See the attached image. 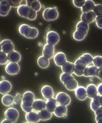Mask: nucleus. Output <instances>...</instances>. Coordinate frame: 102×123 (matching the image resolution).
Here are the masks:
<instances>
[{
	"label": "nucleus",
	"instance_id": "obj_1",
	"mask_svg": "<svg viewBox=\"0 0 102 123\" xmlns=\"http://www.w3.org/2000/svg\"><path fill=\"white\" fill-rule=\"evenodd\" d=\"M20 34L27 38H36L39 35V31L35 27H31L27 24L20 25L18 28Z\"/></svg>",
	"mask_w": 102,
	"mask_h": 123
},
{
	"label": "nucleus",
	"instance_id": "obj_2",
	"mask_svg": "<svg viewBox=\"0 0 102 123\" xmlns=\"http://www.w3.org/2000/svg\"><path fill=\"white\" fill-rule=\"evenodd\" d=\"M59 12L56 7L46 8L43 12V18L47 21L55 20L58 18Z\"/></svg>",
	"mask_w": 102,
	"mask_h": 123
},
{
	"label": "nucleus",
	"instance_id": "obj_3",
	"mask_svg": "<svg viewBox=\"0 0 102 123\" xmlns=\"http://www.w3.org/2000/svg\"><path fill=\"white\" fill-rule=\"evenodd\" d=\"M35 98V95L34 93L30 91L25 92L23 95L21 105L27 107H31Z\"/></svg>",
	"mask_w": 102,
	"mask_h": 123
},
{
	"label": "nucleus",
	"instance_id": "obj_4",
	"mask_svg": "<svg viewBox=\"0 0 102 123\" xmlns=\"http://www.w3.org/2000/svg\"><path fill=\"white\" fill-rule=\"evenodd\" d=\"M4 116L6 119L10 120L13 123H15L19 118V113L17 110L14 108H9L5 111Z\"/></svg>",
	"mask_w": 102,
	"mask_h": 123
},
{
	"label": "nucleus",
	"instance_id": "obj_5",
	"mask_svg": "<svg viewBox=\"0 0 102 123\" xmlns=\"http://www.w3.org/2000/svg\"><path fill=\"white\" fill-rule=\"evenodd\" d=\"M55 99L58 104L66 106L68 105L71 101L70 97L65 92H59L57 94Z\"/></svg>",
	"mask_w": 102,
	"mask_h": 123
},
{
	"label": "nucleus",
	"instance_id": "obj_6",
	"mask_svg": "<svg viewBox=\"0 0 102 123\" xmlns=\"http://www.w3.org/2000/svg\"><path fill=\"white\" fill-rule=\"evenodd\" d=\"M88 30L85 27L80 26L76 28V31L73 33V37L77 41H81L85 38Z\"/></svg>",
	"mask_w": 102,
	"mask_h": 123
},
{
	"label": "nucleus",
	"instance_id": "obj_7",
	"mask_svg": "<svg viewBox=\"0 0 102 123\" xmlns=\"http://www.w3.org/2000/svg\"><path fill=\"white\" fill-rule=\"evenodd\" d=\"M60 39L59 34L54 31H50L46 34V42L48 44L54 46L59 42Z\"/></svg>",
	"mask_w": 102,
	"mask_h": 123
},
{
	"label": "nucleus",
	"instance_id": "obj_8",
	"mask_svg": "<svg viewBox=\"0 0 102 123\" xmlns=\"http://www.w3.org/2000/svg\"><path fill=\"white\" fill-rule=\"evenodd\" d=\"M20 70V67L17 63H8L5 67V70L6 73L11 75H16Z\"/></svg>",
	"mask_w": 102,
	"mask_h": 123
},
{
	"label": "nucleus",
	"instance_id": "obj_9",
	"mask_svg": "<svg viewBox=\"0 0 102 123\" xmlns=\"http://www.w3.org/2000/svg\"><path fill=\"white\" fill-rule=\"evenodd\" d=\"M93 59V57H92L91 54L85 53L76 60V61L74 62V64H75L76 63H81L86 65V67L88 66L92 63Z\"/></svg>",
	"mask_w": 102,
	"mask_h": 123
},
{
	"label": "nucleus",
	"instance_id": "obj_10",
	"mask_svg": "<svg viewBox=\"0 0 102 123\" xmlns=\"http://www.w3.org/2000/svg\"><path fill=\"white\" fill-rule=\"evenodd\" d=\"M96 17L97 16L93 11L83 13L81 15V21L89 24L95 21Z\"/></svg>",
	"mask_w": 102,
	"mask_h": 123
},
{
	"label": "nucleus",
	"instance_id": "obj_11",
	"mask_svg": "<svg viewBox=\"0 0 102 123\" xmlns=\"http://www.w3.org/2000/svg\"><path fill=\"white\" fill-rule=\"evenodd\" d=\"M0 44L2 46V51L7 54L14 50V45L10 40H3L0 42Z\"/></svg>",
	"mask_w": 102,
	"mask_h": 123
},
{
	"label": "nucleus",
	"instance_id": "obj_12",
	"mask_svg": "<svg viewBox=\"0 0 102 123\" xmlns=\"http://www.w3.org/2000/svg\"><path fill=\"white\" fill-rule=\"evenodd\" d=\"M55 53V47L53 45L46 43L43 46V55L48 59L53 57Z\"/></svg>",
	"mask_w": 102,
	"mask_h": 123
},
{
	"label": "nucleus",
	"instance_id": "obj_13",
	"mask_svg": "<svg viewBox=\"0 0 102 123\" xmlns=\"http://www.w3.org/2000/svg\"><path fill=\"white\" fill-rule=\"evenodd\" d=\"M55 65L58 67H62L67 61L66 56L63 52H59L55 54L53 57Z\"/></svg>",
	"mask_w": 102,
	"mask_h": 123
},
{
	"label": "nucleus",
	"instance_id": "obj_14",
	"mask_svg": "<svg viewBox=\"0 0 102 123\" xmlns=\"http://www.w3.org/2000/svg\"><path fill=\"white\" fill-rule=\"evenodd\" d=\"M41 93L43 98L46 100L53 98L54 96L53 88L48 85H45L43 86L41 88Z\"/></svg>",
	"mask_w": 102,
	"mask_h": 123
},
{
	"label": "nucleus",
	"instance_id": "obj_15",
	"mask_svg": "<svg viewBox=\"0 0 102 123\" xmlns=\"http://www.w3.org/2000/svg\"><path fill=\"white\" fill-rule=\"evenodd\" d=\"M12 85L9 81L3 80L0 81V93L2 95L7 94L12 89Z\"/></svg>",
	"mask_w": 102,
	"mask_h": 123
},
{
	"label": "nucleus",
	"instance_id": "obj_16",
	"mask_svg": "<svg viewBox=\"0 0 102 123\" xmlns=\"http://www.w3.org/2000/svg\"><path fill=\"white\" fill-rule=\"evenodd\" d=\"M11 7L8 0H0V15L3 17L7 16Z\"/></svg>",
	"mask_w": 102,
	"mask_h": 123
},
{
	"label": "nucleus",
	"instance_id": "obj_17",
	"mask_svg": "<svg viewBox=\"0 0 102 123\" xmlns=\"http://www.w3.org/2000/svg\"><path fill=\"white\" fill-rule=\"evenodd\" d=\"M33 111L37 112L46 108V101L41 99H35L32 105Z\"/></svg>",
	"mask_w": 102,
	"mask_h": 123
},
{
	"label": "nucleus",
	"instance_id": "obj_18",
	"mask_svg": "<svg viewBox=\"0 0 102 123\" xmlns=\"http://www.w3.org/2000/svg\"><path fill=\"white\" fill-rule=\"evenodd\" d=\"M74 92L76 98L79 100L84 101L87 97L86 88L84 86H78Z\"/></svg>",
	"mask_w": 102,
	"mask_h": 123
},
{
	"label": "nucleus",
	"instance_id": "obj_19",
	"mask_svg": "<svg viewBox=\"0 0 102 123\" xmlns=\"http://www.w3.org/2000/svg\"><path fill=\"white\" fill-rule=\"evenodd\" d=\"M25 118L27 122L30 123H38L40 120L38 112L34 111L26 113Z\"/></svg>",
	"mask_w": 102,
	"mask_h": 123
},
{
	"label": "nucleus",
	"instance_id": "obj_20",
	"mask_svg": "<svg viewBox=\"0 0 102 123\" xmlns=\"http://www.w3.org/2000/svg\"><path fill=\"white\" fill-rule=\"evenodd\" d=\"M86 90L87 97L91 99H92L98 95L97 87L94 84H89L86 88Z\"/></svg>",
	"mask_w": 102,
	"mask_h": 123
},
{
	"label": "nucleus",
	"instance_id": "obj_21",
	"mask_svg": "<svg viewBox=\"0 0 102 123\" xmlns=\"http://www.w3.org/2000/svg\"><path fill=\"white\" fill-rule=\"evenodd\" d=\"M67 106L58 104L53 113L57 117L61 118L64 117L65 115H67Z\"/></svg>",
	"mask_w": 102,
	"mask_h": 123
},
{
	"label": "nucleus",
	"instance_id": "obj_22",
	"mask_svg": "<svg viewBox=\"0 0 102 123\" xmlns=\"http://www.w3.org/2000/svg\"><path fill=\"white\" fill-rule=\"evenodd\" d=\"M8 61L10 62H18L21 59V55L18 51L14 50L7 54Z\"/></svg>",
	"mask_w": 102,
	"mask_h": 123
},
{
	"label": "nucleus",
	"instance_id": "obj_23",
	"mask_svg": "<svg viewBox=\"0 0 102 123\" xmlns=\"http://www.w3.org/2000/svg\"><path fill=\"white\" fill-rule=\"evenodd\" d=\"M98 69L94 65H89L86 67L83 75L85 77H96Z\"/></svg>",
	"mask_w": 102,
	"mask_h": 123
},
{
	"label": "nucleus",
	"instance_id": "obj_24",
	"mask_svg": "<svg viewBox=\"0 0 102 123\" xmlns=\"http://www.w3.org/2000/svg\"><path fill=\"white\" fill-rule=\"evenodd\" d=\"M57 105L58 104L56 99L54 98H51L46 101L45 109L51 113H53Z\"/></svg>",
	"mask_w": 102,
	"mask_h": 123
},
{
	"label": "nucleus",
	"instance_id": "obj_25",
	"mask_svg": "<svg viewBox=\"0 0 102 123\" xmlns=\"http://www.w3.org/2000/svg\"><path fill=\"white\" fill-rule=\"evenodd\" d=\"M74 63L70 62L67 61L61 67V68L63 72L71 74L74 73Z\"/></svg>",
	"mask_w": 102,
	"mask_h": 123
},
{
	"label": "nucleus",
	"instance_id": "obj_26",
	"mask_svg": "<svg viewBox=\"0 0 102 123\" xmlns=\"http://www.w3.org/2000/svg\"><path fill=\"white\" fill-rule=\"evenodd\" d=\"M30 8L28 7L27 5L25 4L20 5L17 8V12L18 14L22 17L27 18L28 14L30 12Z\"/></svg>",
	"mask_w": 102,
	"mask_h": 123
},
{
	"label": "nucleus",
	"instance_id": "obj_27",
	"mask_svg": "<svg viewBox=\"0 0 102 123\" xmlns=\"http://www.w3.org/2000/svg\"><path fill=\"white\" fill-rule=\"evenodd\" d=\"M95 5V4L93 0H86L85 4L81 8V11L83 13L93 11Z\"/></svg>",
	"mask_w": 102,
	"mask_h": 123
},
{
	"label": "nucleus",
	"instance_id": "obj_28",
	"mask_svg": "<svg viewBox=\"0 0 102 123\" xmlns=\"http://www.w3.org/2000/svg\"><path fill=\"white\" fill-rule=\"evenodd\" d=\"M40 119L42 121H46L51 119L52 117V113L49 112L46 109H43L38 112Z\"/></svg>",
	"mask_w": 102,
	"mask_h": 123
},
{
	"label": "nucleus",
	"instance_id": "obj_29",
	"mask_svg": "<svg viewBox=\"0 0 102 123\" xmlns=\"http://www.w3.org/2000/svg\"><path fill=\"white\" fill-rule=\"evenodd\" d=\"M26 5H27L28 7L31 8V9L37 12L39 11L41 9V4L40 1L37 0L33 1L27 0L26 1Z\"/></svg>",
	"mask_w": 102,
	"mask_h": 123
},
{
	"label": "nucleus",
	"instance_id": "obj_30",
	"mask_svg": "<svg viewBox=\"0 0 102 123\" xmlns=\"http://www.w3.org/2000/svg\"><path fill=\"white\" fill-rule=\"evenodd\" d=\"M74 73L78 77H81L83 75L84 70L86 67V65L81 63H76L74 64Z\"/></svg>",
	"mask_w": 102,
	"mask_h": 123
},
{
	"label": "nucleus",
	"instance_id": "obj_31",
	"mask_svg": "<svg viewBox=\"0 0 102 123\" xmlns=\"http://www.w3.org/2000/svg\"><path fill=\"white\" fill-rule=\"evenodd\" d=\"M1 101L3 105L6 107H9L14 102V97L10 94H5L2 97Z\"/></svg>",
	"mask_w": 102,
	"mask_h": 123
},
{
	"label": "nucleus",
	"instance_id": "obj_32",
	"mask_svg": "<svg viewBox=\"0 0 102 123\" xmlns=\"http://www.w3.org/2000/svg\"><path fill=\"white\" fill-rule=\"evenodd\" d=\"M37 64L42 68H46L50 65V61L48 59L43 56H40L37 59Z\"/></svg>",
	"mask_w": 102,
	"mask_h": 123
},
{
	"label": "nucleus",
	"instance_id": "obj_33",
	"mask_svg": "<svg viewBox=\"0 0 102 123\" xmlns=\"http://www.w3.org/2000/svg\"><path fill=\"white\" fill-rule=\"evenodd\" d=\"M100 95H98L96 96L95 97L91 99V102L90 108L93 111H96L101 107L100 102H99V97Z\"/></svg>",
	"mask_w": 102,
	"mask_h": 123
},
{
	"label": "nucleus",
	"instance_id": "obj_34",
	"mask_svg": "<svg viewBox=\"0 0 102 123\" xmlns=\"http://www.w3.org/2000/svg\"><path fill=\"white\" fill-rule=\"evenodd\" d=\"M66 88L69 91H74L78 86V82L75 79L69 81L65 85Z\"/></svg>",
	"mask_w": 102,
	"mask_h": 123
},
{
	"label": "nucleus",
	"instance_id": "obj_35",
	"mask_svg": "<svg viewBox=\"0 0 102 123\" xmlns=\"http://www.w3.org/2000/svg\"><path fill=\"white\" fill-rule=\"evenodd\" d=\"M60 79L61 82L65 86L68 81L71 79H74V77L71 74L63 72L60 75Z\"/></svg>",
	"mask_w": 102,
	"mask_h": 123
},
{
	"label": "nucleus",
	"instance_id": "obj_36",
	"mask_svg": "<svg viewBox=\"0 0 102 123\" xmlns=\"http://www.w3.org/2000/svg\"><path fill=\"white\" fill-rule=\"evenodd\" d=\"M92 63L98 68H102V56L97 55L94 57Z\"/></svg>",
	"mask_w": 102,
	"mask_h": 123
},
{
	"label": "nucleus",
	"instance_id": "obj_37",
	"mask_svg": "<svg viewBox=\"0 0 102 123\" xmlns=\"http://www.w3.org/2000/svg\"><path fill=\"white\" fill-rule=\"evenodd\" d=\"M8 61L7 54L3 51L0 52V65H5Z\"/></svg>",
	"mask_w": 102,
	"mask_h": 123
},
{
	"label": "nucleus",
	"instance_id": "obj_38",
	"mask_svg": "<svg viewBox=\"0 0 102 123\" xmlns=\"http://www.w3.org/2000/svg\"><path fill=\"white\" fill-rule=\"evenodd\" d=\"M93 11L97 16L102 15V4H97L95 6Z\"/></svg>",
	"mask_w": 102,
	"mask_h": 123
},
{
	"label": "nucleus",
	"instance_id": "obj_39",
	"mask_svg": "<svg viewBox=\"0 0 102 123\" xmlns=\"http://www.w3.org/2000/svg\"><path fill=\"white\" fill-rule=\"evenodd\" d=\"M37 17V12L30 8V12L28 14L27 18L29 20H34Z\"/></svg>",
	"mask_w": 102,
	"mask_h": 123
},
{
	"label": "nucleus",
	"instance_id": "obj_40",
	"mask_svg": "<svg viewBox=\"0 0 102 123\" xmlns=\"http://www.w3.org/2000/svg\"><path fill=\"white\" fill-rule=\"evenodd\" d=\"M22 0H16V1H13V0H8L9 4H10L11 7H12L16 8L18 7L20 5V4Z\"/></svg>",
	"mask_w": 102,
	"mask_h": 123
},
{
	"label": "nucleus",
	"instance_id": "obj_41",
	"mask_svg": "<svg viewBox=\"0 0 102 123\" xmlns=\"http://www.w3.org/2000/svg\"><path fill=\"white\" fill-rule=\"evenodd\" d=\"M73 4L74 5L75 7L81 8L82 7V6L85 4V0H83L82 1H78V0H73Z\"/></svg>",
	"mask_w": 102,
	"mask_h": 123
},
{
	"label": "nucleus",
	"instance_id": "obj_42",
	"mask_svg": "<svg viewBox=\"0 0 102 123\" xmlns=\"http://www.w3.org/2000/svg\"><path fill=\"white\" fill-rule=\"evenodd\" d=\"M95 21L97 26L99 29H102V15L96 17Z\"/></svg>",
	"mask_w": 102,
	"mask_h": 123
},
{
	"label": "nucleus",
	"instance_id": "obj_43",
	"mask_svg": "<svg viewBox=\"0 0 102 123\" xmlns=\"http://www.w3.org/2000/svg\"><path fill=\"white\" fill-rule=\"evenodd\" d=\"M80 26H83V27H86L88 30L89 29V24L86 22H84L83 21H79L78 23H77L76 25V28L78 27H80Z\"/></svg>",
	"mask_w": 102,
	"mask_h": 123
},
{
	"label": "nucleus",
	"instance_id": "obj_44",
	"mask_svg": "<svg viewBox=\"0 0 102 123\" xmlns=\"http://www.w3.org/2000/svg\"><path fill=\"white\" fill-rule=\"evenodd\" d=\"M21 107L22 110L24 112L26 113L30 112V111H33V109H32V107H25L24 106L22 105H21Z\"/></svg>",
	"mask_w": 102,
	"mask_h": 123
},
{
	"label": "nucleus",
	"instance_id": "obj_45",
	"mask_svg": "<svg viewBox=\"0 0 102 123\" xmlns=\"http://www.w3.org/2000/svg\"><path fill=\"white\" fill-rule=\"evenodd\" d=\"M96 77H97L99 80L102 81V68H98Z\"/></svg>",
	"mask_w": 102,
	"mask_h": 123
},
{
	"label": "nucleus",
	"instance_id": "obj_46",
	"mask_svg": "<svg viewBox=\"0 0 102 123\" xmlns=\"http://www.w3.org/2000/svg\"><path fill=\"white\" fill-rule=\"evenodd\" d=\"M97 87V92H98V95L102 96V83H100L98 85Z\"/></svg>",
	"mask_w": 102,
	"mask_h": 123
},
{
	"label": "nucleus",
	"instance_id": "obj_47",
	"mask_svg": "<svg viewBox=\"0 0 102 123\" xmlns=\"http://www.w3.org/2000/svg\"><path fill=\"white\" fill-rule=\"evenodd\" d=\"M102 113V107H100L97 109L95 111H94V113L95 115H97L99 113Z\"/></svg>",
	"mask_w": 102,
	"mask_h": 123
},
{
	"label": "nucleus",
	"instance_id": "obj_48",
	"mask_svg": "<svg viewBox=\"0 0 102 123\" xmlns=\"http://www.w3.org/2000/svg\"><path fill=\"white\" fill-rule=\"evenodd\" d=\"M1 123H13L12 122H11L10 120H9L8 119H4V120H3L2 122H1Z\"/></svg>",
	"mask_w": 102,
	"mask_h": 123
},
{
	"label": "nucleus",
	"instance_id": "obj_49",
	"mask_svg": "<svg viewBox=\"0 0 102 123\" xmlns=\"http://www.w3.org/2000/svg\"><path fill=\"white\" fill-rule=\"evenodd\" d=\"M96 122V123H102V117L99 118Z\"/></svg>",
	"mask_w": 102,
	"mask_h": 123
},
{
	"label": "nucleus",
	"instance_id": "obj_50",
	"mask_svg": "<svg viewBox=\"0 0 102 123\" xmlns=\"http://www.w3.org/2000/svg\"><path fill=\"white\" fill-rule=\"evenodd\" d=\"M99 102H100L101 106L102 107V96H100V97H99Z\"/></svg>",
	"mask_w": 102,
	"mask_h": 123
},
{
	"label": "nucleus",
	"instance_id": "obj_51",
	"mask_svg": "<svg viewBox=\"0 0 102 123\" xmlns=\"http://www.w3.org/2000/svg\"><path fill=\"white\" fill-rule=\"evenodd\" d=\"M2 51V46H1L0 42V52Z\"/></svg>",
	"mask_w": 102,
	"mask_h": 123
},
{
	"label": "nucleus",
	"instance_id": "obj_52",
	"mask_svg": "<svg viewBox=\"0 0 102 123\" xmlns=\"http://www.w3.org/2000/svg\"><path fill=\"white\" fill-rule=\"evenodd\" d=\"M30 123V122H25V123Z\"/></svg>",
	"mask_w": 102,
	"mask_h": 123
}]
</instances>
